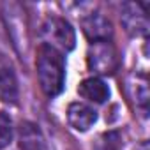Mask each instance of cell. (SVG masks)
<instances>
[{"label": "cell", "mask_w": 150, "mask_h": 150, "mask_svg": "<svg viewBox=\"0 0 150 150\" xmlns=\"http://www.w3.org/2000/svg\"><path fill=\"white\" fill-rule=\"evenodd\" d=\"M35 69H37L39 85H41L42 92L48 97H55L64 90V85H65V60H64V55L58 50L42 42L37 50Z\"/></svg>", "instance_id": "1"}, {"label": "cell", "mask_w": 150, "mask_h": 150, "mask_svg": "<svg viewBox=\"0 0 150 150\" xmlns=\"http://www.w3.org/2000/svg\"><path fill=\"white\" fill-rule=\"evenodd\" d=\"M44 44L58 50L60 53L72 51L76 46V32L72 25L62 16H48L41 27Z\"/></svg>", "instance_id": "2"}, {"label": "cell", "mask_w": 150, "mask_h": 150, "mask_svg": "<svg viewBox=\"0 0 150 150\" xmlns=\"http://www.w3.org/2000/svg\"><path fill=\"white\" fill-rule=\"evenodd\" d=\"M87 64L88 69L101 76L113 74L118 69V55L111 41H99L90 42L87 51Z\"/></svg>", "instance_id": "3"}, {"label": "cell", "mask_w": 150, "mask_h": 150, "mask_svg": "<svg viewBox=\"0 0 150 150\" xmlns=\"http://www.w3.org/2000/svg\"><path fill=\"white\" fill-rule=\"evenodd\" d=\"M122 25L125 27V30L134 35V37H143L148 34V16L146 11L139 6V4H132V2H125L122 4V14H120Z\"/></svg>", "instance_id": "4"}, {"label": "cell", "mask_w": 150, "mask_h": 150, "mask_svg": "<svg viewBox=\"0 0 150 150\" xmlns=\"http://www.w3.org/2000/svg\"><path fill=\"white\" fill-rule=\"evenodd\" d=\"M81 27H83V34L90 42L111 41V35H113L111 23L101 13H90L88 16H85L81 21Z\"/></svg>", "instance_id": "5"}, {"label": "cell", "mask_w": 150, "mask_h": 150, "mask_svg": "<svg viewBox=\"0 0 150 150\" xmlns=\"http://www.w3.org/2000/svg\"><path fill=\"white\" fill-rule=\"evenodd\" d=\"M67 122L72 129L85 132L97 122V111L85 103H71L67 108Z\"/></svg>", "instance_id": "6"}, {"label": "cell", "mask_w": 150, "mask_h": 150, "mask_svg": "<svg viewBox=\"0 0 150 150\" xmlns=\"http://www.w3.org/2000/svg\"><path fill=\"white\" fill-rule=\"evenodd\" d=\"M18 145L21 150H48L46 138L34 122H21L18 131Z\"/></svg>", "instance_id": "7"}, {"label": "cell", "mask_w": 150, "mask_h": 150, "mask_svg": "<svg viewBox=\"0 0 150 150\" xmlns=\"http://www.w3.org/2000/svg\"><path fill=\"white\" fill-rule=\"evenodd\" d=\"M78 94L90 101V103H96V104H103L110 99V88L108 85L101 80V78H87L80 83L78 87Z\"/></svg>", "instance_id": "8"}, {"label": "cell", "mask_w": 150, "mask_h": 150, "mask_svg": "<svg viewBox=\"0 0 150 150\" xmlns=\"http://www.w3.org/2000/svg\"><path fill=\"white\" fill-rule=\"evenodd\" d=\"M20 99V88L16 74L11 67L0 69V101L6 104H18Z\"/></svg>", "instance_id": "9"}, {"label": "cell", "mask_w": 150, "mask_h": 150, "mask_svg": "<svg viewBox=\"0 0 150 150\" xmlns=\"http://www.w3.org/2000/svg\"><path fill=\"white\" fill-rule=\"evenodd\" d=\"M131 88H132V97L136 101V108H139L143 113H146V110H148V99H150L146 80L143 76H136V81L131 83Z\"/></svg>", "instance_id": "10"}, {"label": "cell", "mask_w": 150, "mask_h": 150, "mask_svg": "<svg viewBox=\"0 0 150 150\" xmlns=\"http://www.w3.org/2000/svg\"><path fill=\"white\" fill-rule=\"evenodd\" d=\"M14 136V127H13V120L6 111H0V150L11 145Z\"/></svg>", "instance_id": "11"}, {"label": "cell", "mask_w": 150, "mask_h": 150, "mask_svg": "<svg viewBox=\"0 0 150 150\" xmlns=\"http://www.w3.org/2000/svg\"><path fill=\"white\" fill-rule=\"evenodd\" d=\"M96 150H115V148H113V145H111V143H104V145L96 146Z\"/></svg>", "instance_id": "12"}, {"label": "cell", "mask_w": 150, "mask_h": 150, "mask_svg": "<svg viewBox=\"0 0 150 150\" xmlns=\"http://www.w3.org/2000/svg\"><path fill=\"white\" fill-rule=\"evenodd\" d=\"M143 150H148V148H146V145H143Z\"/></svg>", "instance_id": "13"}]
</instances>
